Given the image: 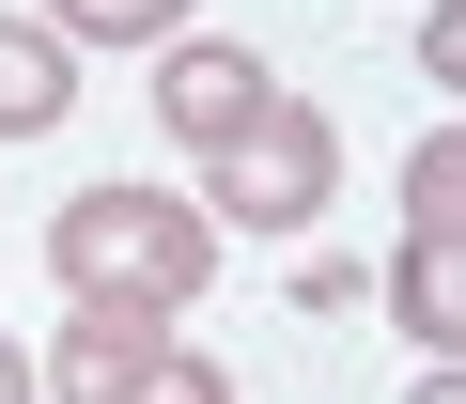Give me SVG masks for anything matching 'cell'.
<instances>
[{
  "mask_svg": "<svg viewBox=\"0 0 466 404\" xmlns=\"http://www.w3.org/2000/svg\"><path fill=\"white\" fill-rule=\"evenodd\" d=\"M47 265L78 311H187L218 280V218L202 202H156V187H78L47 218Z\"/></svg>",
  "mask_w": 466,
  "mask_h": 404,
  "instance_id": "6da1fadb",
  "label": "cell"
},
{
  "mask_svg": "<svg viewBox=\"0 0 466 404\" xmlns=\"http://www.w3.org/2000/svg\"><path fill=\"white\" fill-rule=\"evenodd\" d=\"M327 187H342V140H327L311 94H280L249 140H218V156H202V202H218V218H249V234H296Z\"/></svg>",
  "mask_w": 466,
  "mask_h": 404,
  "instance_id": "7a4b0ae2",
  "label": "cell"
},
{
  "mask_svg": "<svg viewBox=\"0 0 466 404\" xmlns=\"http://www.w3.org/2000/svg\"><path fill=\"white\" fill-rule=\"evenodd\" d=\"M280 109V78L249 63V47H218V32H171V63H156V125L187 140V156H218V140H249Z\"/></svg>",
  "mask_w": 466,
  "mask_h": 404,
  "instance_id": "3957f363",
  "label": "cell"
},
{
  "mask_svg": "<svg viewBox=\"0 0 466 404\" xmlns=\"http://www.w3.org/2000/svg\"><path fill=\"white\" fill-rule=\"evenodd\" d=\"M156 358H171V311H78V327L47 342V389H63V404H125Z\"/></svg>",
  "mask_w": 466,
  "mask_h": 404,
  "instance_id": "277c9868",
  "label": "cell"
},
{
  "mask_svg": "<svg viewBox=\"0 0 466 404\" xmlns=\"http://www.w3.org/2000/svg\"><path fill=\"white\" fill-rule=\"evenodd\" d=\"M389 327H404L420 358H466V234H404V265H389Z\"/></svg>",
  "mask_w": 466,
  "mask_h": 404,
  "instance_id": "5b68a950",
  "label": "cell"
},
{
  "mask_svg": "<svg viewBox=\"0 0 466 404\" xmlns=\"http://www.w3.org/2000/svg\"><path fill=\"white\" fill-rule=\"evenodd\" d=\"M78 109V63H63V32L47 16H0V140H47Z\"/></svg>",
  "mask_w": 466,
  "mask_h": 404,
  "instance_id": "8992f818",
  "label": "cell"
},
{
  "mask_svg": "<svg viewBox=\"0 0 466 404\" xmlns=\"http://www.w3.org/2000/svg\"><path fill=\"white\" fill-rule=\"evenodd\" d=\"M404 234H466V125H435L404 156Z\"/></svg>",
  "mask_w": 466,
  "mask_h": 404,
  "instance_id": "52a82bcc",
  "label": "cell"
},
{
  "mask_svg": "<svg viewBox=\"0 0 466 404\" xmlns=\"http://www.w3.org/2000/svg\"><path fill=\"white\" fill-rule=\"evenodd\" d=\"M63 32H94V47H171L187 32V0H47Z\"/></svg>",
  "mask_w": 466,
  "mask_h": 404,
  "instance_id": "ba28073f",
  "label": "cell"
},
{
  "mask_svg": "<svg viewBox=\"0 0 466 404\" xmlns=\"http://www.w3.org/2000/svg\"><path fill=\"white\" fill-rule=\"evenodd\" d=\"M125 404H233V373H218V358H187V342H171V358H156V373H140V389H125Z\"/></svg>",
  "mask_w": 466,
  "mask_h": 404,
  "instance_id": "9c48e42d",
  "label": "cell"
},
{
  "mask_svg": "<svg viewBox=\"0 0 466 404\" xmlns=\"http://www.w3.org/2000/svg\"><path fill=\"white\" fill-rule=\"evenodd\" d=\"M420 78H451V94H466V0H435V16H420Z\"/></svg>",
  "mask_w": 466,
  "mask_h": 404,
  "instance_id": "30bf717a",
  "label": "cell"
},
{
  "mask_svg": "<svg viewBox=\"0 0 466 404\" xmlns=\"http://www.w3.org/2000/svg\"><path fill=\"white\" fill-rule=\"evenodd\" d=\"M404 404H466V358H435V373H420V389H404Z\"/></svg>",
  "mask_w": 466,
  "mask_h": 404,
  "instance_id": "8fae6325",
  "label": "cell"
},
{
  "mask_svg": "<svg viewBox=\"0 0 466 404\" xmlns=\"http://www.w3.org/2000/svg\"><path fill=\"white\" fill-rule=\"evenodd\" d=\"M0 404H32V358H16V342H0Z\"/></svg>",
  "mask_w": 466,
  "mask_h": 404,
  "instance_id": "7c38bea8",
  "label": "cell"
}]
</instances>
